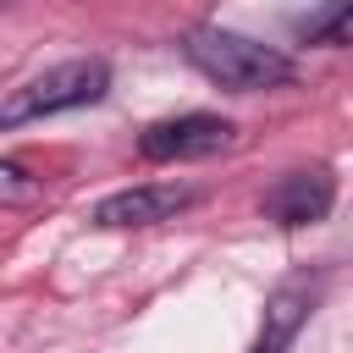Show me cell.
<instances>
[{
	"instance_id": "cell-2",
	"label": "cell",
	"mask_w": 353,
	"mask_h": 353,
	"mask_svg": "<svg viewBox=\"0 0 353 353\" xmlns=\"http://www.w3.org/2000/svg\"><path fill=\"white\" fill-rule=\"evenodd\" d=\"M105 94H110V66L105 61H61V66H50V72H39L22 88L6 94L0 127H28V121L61 116V110H83V105H99Z\"/></svg>"
},
{
	"instance_id": "cell-1",
	"label": "cell",
	"mask_w": 353,
	"mask_h": 353,
	"mask_svg": "<svg viewBox=\"0 0 353 353\" xmlns=\"http://www.w3.org/2000/svg\"><path fill=\"white\" fill-rule=\"evenodd\" d=\"M182 55H188V66H199L210 83H221L232 94H265V88H287L298 77L292 55H281L276 44H259L248 33H232V28H188Z\"/></svg>"
},
{
	"instance_id": "cell-5",
	"label": "cell",
	"mask_w": 353,
	"mask_h": 353,
	"mask_svg": "<svg viewBox=\"0 0 353 353\" xmlns=\"http://www.w3.org/2000/svg\"><path fill=\"white\" fill-rule=\"evenodd\" d=\"M331 204H336V176L325 171V165H303V171H287L270 193H265V221H276V226H314V221H325L331 215Z\"/></svg>"
},
{
	"instance_id": "cell-4",
	"label": "cell",
	"mask_w": 353,
	"mask_h": 353,
	"mask_svg": "<svg viewBox=\"0 0 353 353\" xmlns=\"http://www.w3.org/2000/svg\"><path fill=\"white\" fill-rule=\"evenodd\" d=\"M314 298H320V276L314 270H292L287 281H276V292L265 298V320H259V336H254L248 353H287L298 342V331L309 325Z\"/></svg>"
},
{
	"instance_id": "cell-6",
	"label": "cell",
	"mask_w": 353,
	"mask_h": 353,
	"mask_svg": "<svg viewBox=\"0 0 353 353\" xmlns=\"http://www.w3.org/2000/svg\"><path fill=\"white\" fill-rule=\"evenodd\" d=\"M199 193L193 188H176V182H143V188H121V193H105L94 204V226H154V221H171L193 204Z\"/></svg>"
},
{
	"instance_id": "cell-7",
	"label": "cell",
	"mask_w": 353,
	"mask_h": 353,
	"mask_svg": "<svg viewBox=\"0 0 353 353\" xmlns=\"http://www.w3.org/2000/svg\"><path fill=\"white\" fill-rule=\"evenodd\" d=\"M298 44H320V50H347L353 44V0H320L314 11H303L292 22Z\"/></svg>"
},
{
	"instance_id": "cell-3",
	"label": "cell",
	"mask_w": 353,
	"mask_h": 353,
	"mask_svg": "<svg viewBox=\"0 0 353 353\" xmlns=\"http://www.w3.org/2000/svg\"><path fill=\"white\" fill-rule=\"evenodd\" d=\"M237 127L226 116H210V110H188V116H171V121H154L143 127L138 138V154L154 160V165H171V160H210L221 149H232Z\"/></svg>"
},
{
	"instance_id": "cell-8",
	"label": "cell",
	"mask_w": 353,
	"mask_h": 353,
	"mask_svg": "<svg viewBox=\"0 0 353 353\" xmlns=\"http://www.w3.org/2000/svg\"><path fill=\"white\" fill-rule=\"evenodd\" d=\"M33 188H28V171H22V160H0V199L6 204H22Z\"/></svg>"
}]
</instances>
